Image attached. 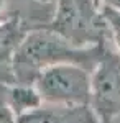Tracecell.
<instances>
[{
  "label": "cell",
  "instance_id": "1",
  "mask_svg": "<svg viewBox=\"0 0 120 123\" xmlns=\"http://www.w3.org/2000/svg\"><path fill=\"white\" fill-rule=\"evenodd\" d=\"M102 53L104 44L92 48L76 46L49 26L28 30L13 61L15 82L33 84L41 69L59 62H76L92 72Z\"/></svg>",
  "mask_w": 120,
  "mask_h": 123
},
{
  "label": "cell",
  "instance_id": "2",
  "mask_svg": "<svg viewBox=\"0 0 120 123\" xmlns=\"http://www.w3.org/2000/svg\"><path fill=\"white\" fill-rule=\"evenodd\" d=\"M33 85L43 104L79 107L92 102V72L76 62H59L41 69Z\"/></svg>",
  "mask_w": 120,
  "mask_h": 123
},
{
  "label": "cell",
  "instance_id": "3",
  "mask_svg": "<svg viewBox=\"0 0 120 123\" xmlns=\"http://www.w3.org/2000/svg\"><path fill=\"white\" fill-rule=\"evenodd\" d=\"M49 28L81 48L102 46L107 36L99 0H56Z\"/></svg>",
  "mask_w": 120,
  "mask_h": 123
},
{
  "label": "cell",
  "instance_id": "4",
  "mask_svg": "<svg viewBox=\"0 0 120 123\" xmlns=\"http://www.w3.org/2000/svg\"><path fill=\"white\" fill-rule=\"evenodd\" d=\"M17 123H100L92 105L66 107L43 104L36 110L17 118Z\"/></svg>",
  "mask_w": 120,
  "mask_h": 123
},
{
  "label": "cell",
  "instance_id": "5",
  "mask_svg": "<svg viewBox=\"0 0 120 123\" xmlns=\"http://www.w3.org/2000/svg\"><path fill=\"white\" fill-rule=\"evenodd\" d=\"M27 31L17 18H8L0 25V84L15 82L13 61Z\"/></svg>",
  "mask_w": 120,
  "mask_h": 123
},
{
  "label": "cell",
  "instance_id": "6",
  "mask_svg": "<svg viewBox=\"0 0 120 123\" xmlns=\"http://www.w3.org/2000/svg\"><path fill=\"white\" fill-rule=\"evenodd\" d=\"M0 95L5 100L7 107L12 110V113L15 115V118H20L43 105L41 95L38 94L36 87L33 84H23V82L0 84Z\"/></svg>",
  "mask_w": 120,
  "mask_h": 123
},
{
  "label": "cell",
  "instance_id": "7",
  "mask_svg": "<svg viewBox=\"0 0 120 123\" xmlns=\"http://www.w3.org/2000/svg\"><path fill=\"white\" fill-rule=\"evenodd\" d=\"M100 13L105 21V26H107V35L113 41V44L120 54V10L100 3Z\"/></svg>",
  "mask_w": 120,
  "mask_h": 123
},
{
  "label": "cell",
  "instance_id": "8",
  "mask_svg": "<svg viewBox=\"0 0 120 123\" xmlns=\"http://www.w3.org/2000/svg\"><path fill=\"white\" fill-rule=\"evenodd\" d=\"M0 123H17L15 115L12 113V110L7 107L5 100L2 98V95H0Z\"/></svg>",
  "mask_w": 120,
  "mask_h": 123
},
{
  "label": "cell",
  "instance_id": "9",
  "mask_svg": "<svg viewBox=\"0 0 120 123\" xmlns=\"http://www.w3.org/2000/svg\"><path fill=\"white\" fill-rule=\"evenodd\" d=\"M8 12H10V0H0V25L8 20Z\"/></svg>",
  "mask_w": 120,
  "mask_h": 123
},
{
  "label": "cell",
  "instance_id": "10",
  "mask_svg": "<svg viewBox=\"0 0 120 123\" xmlns=\"http://www.w3.org/2000/svg\"><path fill=\"white\" fill-rule=\"evenodd\" d=\"M40 2H56V0H40Z\"/></svg>",
  "mask_w": 120,
  "mask_h": 123
}]
</instances>
